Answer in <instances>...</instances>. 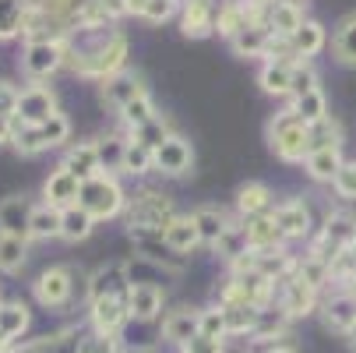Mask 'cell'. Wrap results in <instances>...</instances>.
Segmentation results:
<instances>
[{
  "label": "cell",
  "mask_w": 356,
  "mask_h": 353,
  "mask_svg": "<svg viewBox=\"0 0 356 353\" xmlns=\"http://www.w3.org/2000/svg\"><path fill=\"white\" fill-rule=\"evenodd\" d=\"M152 156H156L152 148H145L141 141H131V145H127V156H124V170H127V173H145L148 163H152Z\"/></svg>",
  "instance_id": "42"
},
{
  "label": "cell",
  "mask_w": 356,
  "mask_h": 353,
  "mask_svg": "<svg viewBox=\"0 0 356 353\" xmlns=\"http://www.w3.org/2000/svg\"><path fill=\"white\" fill-rule=\"evenodd\" d=\"M78 205H81L92 219H106V216H117V212H120L124 194H120L117 180H110V177H92V180L81 184Z\"/></svg>",
  "instance_id": "2"
},
{
  "label": "cell",
  "mask_w": 356,
  "mask_h": 353,
  "mask_svg": "<svg viewBox=\"0 0 356 353\" xmlns=\"http://www.w3.org/2000/svg\"><path fill=\"white\" fill-rule=\"evenodd\" d=\"M321 148H339V124L332 117H325V120L307 127V156L321 152Z\"/></svg>",
  "instance_id": "28"
},
{
  "label": "cell",
  "mask_w": 356,
  "mask_h": 353,
  "mask_svg": "<svg viewBox=\"0 0 356 353\" xmlns=\"http://www.w3.org/2000/svg\"><path fill=\"white\" fill-rule=\"evenodd\" d=\"M138 95H145V88H141V81L138 78H131V74H117V78H110L106 85H103V99L110 107H127V103H134Z\"/></svg>",
  "instance_id": "17"
},
{
  "label": "cell",
  "mask_w": 356,
  "mask_h": 353,
  "mask_svg": "<svg viewBox=\"0 0 356 353\" xmlns=\"http://www.w3.org/2000/svg\"><path fill=\"white\" fill-rule=\"evenodd\" d=\"M166 138H170V131H166V120H159V117H156V120H148L145 127L134 131V141H141L145 148H152V152H156V148H159Z\"/></svg>",
  "instance_id": "40"
},
{
  "label": "cell",
  "mask_w": 356,
  "mask_h": 353,
  "mask_svg": "<svg viewBox=\"0 0 356 353\" xmlns=\"http://www.w3.org/2000/svg\"><path fill=\"white\" fill-rule=\"evenodd\" d=\"M163 240H166L173 251H191V247L201 240V233H197V226H194V216H191V219H173V223L166 226Z\"/></svg>",
  "instance_id": "26"
},
{
  "label": "cell",
  "mask_w": 356,
  "mask_h": 353,
  "mask_svg": "<svg viewBox=\"0 0 356 353\" xmlns=\"http://www.w3.org/2000/svg\"><path fill=\"white\" fill-rule=\"evenodd\" d=\"M353 247H356V237H353Z\"/></svg>",
  "instance_id": "56"
},
{
  "label": "cell",
  "mask_w": 356,
  "mask_h": 353,
  "mask_svg": "<svg viewBox=\"0 0 356 353\" xmlns=\"http://www.w3.org/2000/svg\"><path fill=\"white\" fill-rule=\"evenodd\" d=\"M39 131H42L46 145H57V141H64V138H67V131H71V127H67V120H64L60 113H54V117H49Z\"/></svg>",
  "instance_id": "48"
},
{
  "label": "cell",
  "mask_w": 356,
  "mask_h": 353,
  "mask_svg": "<svg viewBox=\"0 0 356 353\" xmlns=\"http://www.w3.org/2000/svg\"><path fill=\"white\" fill-rule=\"evenodd\" d=\"M74 283H71V269H49L39 276L35 283V300L42 308H60L67 304V297H71Z\"/></svg>",
  "instance_id": "8"
},
{
  "label": "cell",
  "mask_w": 356,
  "mask_h": 353,
  "mask_svg": "<svg viewBox=\"0 0 356 353\" xmlns=\"http://www.w3.org/2000/svg\"><path fill=\"white\" fill-rule=\"evenodd\" d=\"M318 88V74L311 71V68H300V64H293V81H289V92L300 99V95H307V92H314Z\"/></svg>",
  "instance_id": "45"
},
{
  "label": "cell",
  "mask_w": 356,
  "mask_h": 353,
  "mask_svg": "<svg viewBox=\"0 0 356 353\" xmlns=\"http://www.w3.org/2000/svg\"><path fill=\"white\" fill-rule=\"evenodd\" d=\"M173 223V209L163 194H138V201L131 205V230H148V233H166V226Z\"/></svg>",
  "instance_id": "3"
},
{
  "label": "cell",
  "mask_w": 356,
  "mask_h": 353,
  "mask_svg": "<svg viewBox=\"0 0 356 353\" xmlns=\"http://www.w3.org/2000/svg\"><path fill=\"white\" fill-rule=\"evenodd\" d=\"M4 141H11V120L0 117V145H4Z\"/></svg>",
  "instance_id": "53"
},
{
  "label": "cell",
  "mask_w": 356,
  "mask_h": 353,
  "mask_svg": "<svg viewBox=\"0 0 356 353\" xmlns=\"http://www.w3.org/2000/svg\"><path fill=\"white\" fill-rule=\"evenodd\" d=\"M78 353H120V346H117V336L92 332V336H81V343H78Z\"/></svg>",
  "instance_id": "43"
},
{
  "label": "cell",
  "mask_w": 356,
  "mask_h": 353,
  "mask_svg": "<svg viewBox=\"0 0 356 353\" xmlns=\"http://www.w3.org/2000/svg\"><path fill=\"white\" fill-rule=\"evenodd\" d=\"M293 46H296V54H300V57L318 54V49L325 46V29H321L318 22H303V29L293 36Z\"/></svg>",
  "instance_id": "36"
},
{
  "label": "cell",
  "mask_w": 356,
  "mask_h": 353,
  "mask_svg": "<svg viewBox=\"0 0 356 353\" xmlns=\"http://www.w3.org/2000/svg\"><path fill=\"white\" fill-rule=\"evenodd\" d=\"M78 343H81V336L57 332V336H46V339H32V343H25L15 353H78Z\"/></svg>",
  "instance_id": "21"
},
{
  "label": "cell",
  "mask_w": 356,
  "mask_h": 353,
  "mask_svg": "<svg viewBox=\"0 0 356 353\" xmlns=\"http://www.w3.org/2000/svg\"><path fill=\"white\" fill-rule=\"evenodd\" d=\"M332 184H335L339 198L356 201V163H342V170H339V177H335Z\"/></svg>",
  "instance_id": "46"
},
{
  "label": "cell",
  "mask_w": 356,
  "mask_h": 353,
  "mask_svg": "<svg viewBox=\"0 0 356 353\" xmlns=\"http://www.w3.org/2000/svg\"><path fill=\"white\" fill-rule=\"evenodd\" d=\"M32 216L35 209L29 205V198H4L0 201V233L4 237H32Z\"/></svg>",
  "instance_id": "6"
},
{
  "label": "cell",
  "mask_w": 356,
  "mask_h": 353,
  "mask_svg": "<svg viewBox=\"0 0 356 353\" xmlns=\"http://www.w3.org/2000/svg\"><path fill=\"white\" fill-rule=\"evenodd\" d=\"M25 15H29L25 0H0V39L15 36L25 25Z\"/></svg>",
  "instance_id": "33"
},
{
  "label": "cell",
  "mask_w": 356,
  "mask_h": 353,
  "mask_svg": "<svg viewBox=\"0 0 356 353\" xmlns=\"http://www.w3.org/2000/svg\"><path fill=\"white\" fill-rule=\"evenodd\" d=\"M127 293H131L127 265H106L88 279V297L92 300H99V297H127Z\"/></svg>",
  "instance_id": "12"
},
{
  "label": "cell",
  "mask_w": 356,
  "mask_h": 353,
  "mask_svg": "<svg viewBox=\"0 0 356 353\" xmlns=\"http://www.w3.org/2000/svg\"><path fill=\"white\" fill-rule=\"evenodd\" d=\"M261 353H296V350H293L289 343H268V346H265Z\"/></svg>",
  "instance_id": "52"
},
{
  "label": "cell",
  "mask_w": 356,
  "mask_h": 353,
  "mask_svg": "<svg viewBox=\"0 0 356 353\" xmlns=\"http://www.w3.org/2000/svg\"><path fill=\"white\" fill-rule=\"evenodd\" d=\"M64 46L60 42H29V49H25V71L29 74H35V78H46L49 71H57L60 64H64Z\"/></svg>",
  "instance_id": "10"
},
{
  "label": "cell",
  "mask_w": 356,
  "mask_h": 353,
  "mask_svg": "<svg viewBox=\"0 0 356 353\" xmlns=\"http://www.w3.org/2000/svg\"><path fill=\"white\" fill-rule=\"evenodd\" d=\"M64 170H67L71 177H78L81 184L92 180V177H99V173H95V170H99V152H95V145H78V148H71L67 159H64Z\"/></svg>",
  "instance_id": "18"
},
{
  "label": "cell",
  "mask_w": 356,
  "mask_h": 353,
  "mask_svg": "<svg viewBox=\"0 0 356 353\" xmlns=\"http://www.w3.org/2000/svg\"><path fill=\"white\" fill-rule=\"evenodd\" d=\"M25 329H29V308L22 304V300H11V304L0 308V332H4L8 339H18Z\"/></svg>",
  "instance_id": "31"
},
{
  "label": "cell",
  "mask_w": 356,
  "mask_h": 353,
  "mask_svg": "<svg viewBox=\"0 0 356 353\" xmlns=\"http://www.w3.org/2000/svg\"><path fill=\"white\" fill-rule=\"evenodd\" d=\"M103 8H106V15H127L131 11L127 0H103Z\"/></svg>",
  "instance_id": "51"
},
{
  "label": "cell",
  "mask_w": 356,
  "mask_h": 353,
  "mask_svg": "<svg viewBox=\"0 0 356 353\" xmlns=\"http://www.w3.org/2000/svg\"><path fill=\"white\" fill-rule=\"evenodd\" d=\"M209 29H212L209 0H187V11H184V36H209Z\"/></svg>",
  "instance_id": "24"
},
{
  "label": "cell",
  "mask_w": 356,
  "mask_h": 353,
  "mask_svg": "<svg viewBox=\"0 0 356 353\" xmlns=\"http://www.w3.org/2000/svg\"><path fill=\"white\" fill-rule=\"evenodd\" d=\"M180 353H226V343L222 339H212V336H194L191 343L180 346Z\"/></svg>",
  "instance_id": "47"
},
{
  "label": "cell",
  "mask_w": 356,
  "mask_h": 353,
  "mask_svg": "<svg viewBox=\"0 0 356 353\" xmlns=\"http://www.w3.org/2000/svg\"><path fill=\"white\" fill-rule=\"evenodd\" d=\"M286 290H282V300H279V308L289 315V318H303V315H311L314 304H318V290L311 283H303L300 276L293 279H282Z\"/></svg>",
  "instance_id": "9"
},
{
  "label": "cell",
  "mask_w": 356,
  "mask_h": 353,
  "mask_svg": "<svg viewBox=\"0 0 356 353\" xmlns=\"http://www.w3.org/2000/svg\"><path fill=\"white\" fill-rule=\"evenodd\" d=\"M22 265H25V240L0 233V269H4V272H18Z\"/></svg>",
  "instance_id": "38"
},
{
  "label": "cell",
  "mask_w": 356,
  "mask_h": 353,
  "mask_svg": "<svg viewBox=\"0 0 356 353\" xmlns=\"http://www.w3.org/2000/svg\"><path fill=\"white\" fill-rule=\"evenodd\" d=\"M18 95L22 92H15L11 85H0V117H4V120L18 117Z\"/></svg>",
  "instance_id": "49"
},
{
  "label": "cell",
  "mask_w": 356,
  "mask_h": 353,
  "mask_svg": "<svg viewBox=\"0 0 356 353\" xmlns=\"http://www.w3.org/2000/svg\"><path fill=\"white\" fill-rule=\"evenodd\" d=\"M346 339H349V346H353V350H356V325H353V329H349V336H346Z\"/></svg>",
  "instance_id": "55"
},
{
  "label": "cell",
  "mask_w": 356,
  "mask_h": 353,
  "mask_svg": "<svg viewBox=\"0 0 356 353\" xmlns=\"http://www.w3.org/2000/svg\"><path fill=\"white\" fill-rule=\"evenodd\" d=\"M268 201H272V194H268V187H265V184H243V187H240V194H236L240 212H247L250 219H254V216H261V212L268 209Z\"/></svg>",
  "instance_id": "29"
},
{
  "label": "cell",
  "mask_w": 356,
  "mask_h": 353,
  "mask_svg": "<svg viewBox=\"0 0 356 353\" xmlns=\"http://www.w3.org/2000/svg\"><path fill=\"white\" fill-rule=\"evenodd\" d=\"M173 0H148V8H145V18L148 22H166L170 15H173Z\"/></svg>",
  "instance_id": "50"
},
{
  "label": "cell",
  "mask_w": 356,
  "mask_h": 353,
  "mask_svg": "<svg viewBox=\"0 0 356 353\" xmlns=\"http://www.w3.org/2000/svg\"><path fill=\"white\" fill-rule=\"evenodd\" d=\"M64 230V212L54 209V205H46V209H35L32 216V237H60Z\"/></svg>",
  "instance_id": "35"
},
{
  "label": "cell",
  "mask_w": 356,
  "mask_h": 353,
  "mask_svg": "<svg viewBox=\"0 0 356 353\" xmlns=\"http://www.w3.org/2000/svg\"><path fill=\"white\" fill-rule=\"evenodd\" d=\"M95 152H99V166H124V156H127V145L120 138H110L103 145H95Z\"/></svg>",
  "instance_id": "41"
},
{
  "label": "cell",
  "mask_w": 356,
  "mask_h": 353,
  "mask_svg": "<svg viewBox=\"0 0 356 353\" xmlns=\"http://www.w3.org/2000/svg\"><path fill=\"white\" fill-rule=\"evenodd\" d=\"M127 318H131L127 297H99V300H92V325H95V332L117 336Z\"/></svg>",
  "instance_id": "7"
},
{
  "label": "cell",
  "mask_w": 356,
  "mask_h": 353,
  "mask_svg": "<svg viewBox=\"0 0 356 353\" xmlns=\"http://www.w3.org/2000/svg\"><path fill=\"white\" fill-rule=\"evenodd\" d=\"M243 230H247V240H250L254 251H268L275 240H282V233H279V226H275L272 216H254Z\"/></svg>",
  "instance_id": "22"
},
{
  "label": "cell",
  "mask_w": 356,
  "mask_h": 353,
  "mask_svg": "<svg viewBox=\"0 0 356 353\" xmlns=\"http://www.w3.org/2000/svg\"><path fill=\"white\" fill-rule=\"evenodd\" d=\"M339 170H342V152L339 148H321V152L307 156V173L314 180H335Z\"/></svg>",
  "instance_id": "23"
},
{
  "label": "cell",
  "mask_w": 356,
  "mask_h": 353,
  "mask_svg": "<svg viewBox=\"0 0 356 353\" xmlns=\"http://www.w3.org/2000/svg\"><path fill=\"white\" fill-rule=\"evenodd\" d=\"M57 113V103H54V92L42 88V85H32L18 95V117L32 127H42L49 117Z\"/></svg>",
  "instance_id": "5"
},
{
  "label": "cell",
  "mask_w": 356,
  "mask_h": 353,
  "mask_svg": "<svg viewBox=\"0 0 356 353\" xmlns=\"http://www.w3.org/2000/svg\"><path fill=\"white\" fill-rule=\"evenodd\" d=\"M293 113L311 127V124H318V120L328 117V103H325V95L314 88V92H307V95H300V99H296V103H293Z\"/></svg>",
  "instance_id": "30"
},
{
  "label": "cell",
  "mask_w": 356,
  "mask_h": 353,
  "mask_svg": "<svg viewBox=\"0 0 356 353\" xmlns=\"http://www.w3.org/2000/svg\"><path fill=\"white\" fill-rule=\"evenodd\" d=\"M88 233H92V216H88L81 205L64 209V230H60V237H67V240H85Z\"/></svg>",
  "instance_id": "37"
},
{
  "label": "cell",
  "mask_w": 356,
  "mask_h": 353,
  "mask_svg": "<svg viewBox=\"0 0 356 353\" xmlns=\"http://www.w3.org/2000/svg\"><path fill=\"white\" fill-rule=\"evenodd\" d=\"M127 308H131V318L152 322V318L163 311V290H159V286H131Z\"/></svg>",
  "instance_id": "15"
},
{
  "label": "cell",
  "mask_w": 356,
  "mask_h": 353,
  "mask_svg": "<svg viewBox=\"0 0 356 353\" xmlns=\"http://www.w3.org/2000/svg\"><path fill=\"white\" fill-rule=\"evenodd\" d=\"M229 329H226V315L222 308H209L201 311V336H212V339H222Z\"/></svg>",
  "instance_id": "44"
},
{
  "label": "cell",
  "mask_w": 356,
  "mask_h": 353,
  "mask_svg": "<svg viewBox=\"0 0 356 353\" xmlns=\"http://www.w3.org/2000/svg\"><path fill=\"white\" fill-rule=\"evenodd\" d=\"M268 138H272V148L286 163H300L303 156H307V124H303L293 110L279 113L268 124Z\"/></svg>",
  "instance_id": "1"
},
{
  "label": "cell",
  "mask_w": 356,
  "mask_h": 353,
  "mask_svg": "<svg viewBox=\"0 0 356 353\" xmlns=\"http://www.w3.org/2000/svg\"><path fill=\"white\" fill-rule=\"evenodd\" d=\"M201 332V311H191V308H177L163 318V339L173 343V346H184L191 343L194 336Z\"/></svg>",
  "instance_id": "11"
},
{
  "label": "cell",
  "mask_w": 356,
  "mask_h": 353,
  "mask_svg": "<svg viewBox=\"0 0 356 353\" xmlns=\"http://www.w3.org/2000/svg\"><path fill=\"white\" fill-rule=\"evenodd\" d=\"M194 226H197V233H201V240H209V244H219L222 237H226V216L222 212H216V209H197L194 212Z\"/></svg>",
  "instance_id": "27"
},
{
  "label": "cell",
  "mask_w": 356,
  "mask_h": 353,
  "mask_svg": "<svg viewBox=\"0 0 356 353\" xmlns=\"http://www.w3.org/2000/svg\"><path fill=\"white\" fill-rule=\"evenodd\" d=\"M120 113H124V120H127L134 131H138V127H145L148 120H156V110H152V99H148V95H138L134 103H127Z\"/></svg>",
  "instance_id": "39"
},
{
  "label": "cell",
  "mask_w": 356,
  "mask_h": 353,
  "mask_svg": "<svg viewBox=\"0 0 356 353\" xmlns=\"http://www.w3.org/2000/svg\"><path fill=\"white\" fill-rule=\"evenodd\" d=\"M286 322H289V315L282 311V308H261L258 311V325H254V339H275V336H282L286 332Z\"/></svg>",
  "instance_id": "32"
},
{
  "label": "cell",
  "mask_w": 356,
  "mask_h": 353,
  "mask_svg": "<svg viewBox=\"0 0 356 353\" xmlns=\"http://www.w3.org/2000/svg\"><path fill=\"white\" fill-rule=\"evenodd\" d=\"M0 353H11V339L4 332H0Z\"/></svg>",
  "instance_id": "54"
},
{
  "label": "cell",
  "mask_w": 356,
  "mask_h": 353,
  "mask_svg": "<svg viewBox=\"0 0 356 353\" xmlns=\"http://www.w3.org/2000/svg\"><path fill=\"white\" fill-rule=\"evenodd\" d=\"M258 311H261V308H254V304H226V308H222L226 329L236 332V336L254 332V325H258Z\"/></svg>",
  "instance_id": "25"
},
{
  "label": "cell",
  "mask_w": 356,
  "mask_h": 353,
  "mask_svg": "<svg viewBox=\"0 0 356 353\" xmlns=\"http://www.w3.org/2000/svg\"><path fill=\"white\" fill-rule=\"evenodd\" d=\"M321 322H325V329L349 336V329L356 325V293H349V290L332 293L321 304Z\"/></svg>",
  "instance_id": "4"
},
{
  "label": "cell",
  "mask_w": 356,
  "mask_h": 353,
  "mask_svg": "<svg viewBox=\"0 0 356 353\" xmlns=\"http://www.w3.org/2000/svg\"><path fill=\"white\" fill-rule=\"evenodd\" d=\"M303 29V11L293 4V0H282V4L272 8V32L282 39H293Z\"/></svg>",
  "instance_id": "20"
},
{
  "label": "cell",
  "mask_w": 356,
  "mask_h": 353,
  "mask_svg": "<svg viewBox=\"0 0 356 353\" xmlns=\"http://www.w3.org/2000/svg\"><path fill=\"white\" fill-rule=\"evenodd\" d=\"M335 57H339V64L356 68V11L335 25Z\"/></svg>",
  "instance_id": "19"
},
{
  "label": "cell",
  "mask_w": 356,
  "mask_h": 353,
  "mask_svg": "<svg viewBox=\"0 0 356 353\" xmlns=\"http://www.w3.org/2000/svg\"><path fill=\"white\" fill-rule=\"evenodd\" d=\"M152 163H156L163 173H170V177H177V173H187V166H191V145L184 141V138H166L159 148H156V156H152Z\"/></svg>",
  "instance_id": "13"
},
{
  "label": "cell",
  "mask_w": 356,
  "mask_h": 353,
  "mask_svg": "<svg viewBox=\"0 0 356 353\" xmlns=\"http://www.w3.org/2000/svg\"><path fill=\"white\" fill-rule=\"evenodd\" d=\"M289 81H293V64H286V61H272V64L261 71V88H265V92L282 95V92H289Z\"/></svg>",
  "instance_id": "34"
},
{
  "label": "cell",
  "mask_w": 356,
  "mask_h": 353,
  "mask_svg": "<svg viewBox=\"0 0 356 353\" xmlns=\"http://www.w3.org/2000/svg\"><path fill=\"white\" fill-rule=\"evenodd\" d=\"M272 219H275V226H279L282 237H303V233L311 230V212H307L303 201H286V205H279L272 212Z\"/></svg>",
  "instance_id": "14"
},
{
  "label": "cell",
  "mask_w": 356,
  "mask_h": 353,
  "mask_svg": "<svg viewBox=\"0 0 356 353\" xmlns=\"http://www.w3.org/2000/svg\"><path fill=\"white\" fill-rule=\"evenodd\" d=\"M78 194H81V180L78 177H71L64 166L46 180V198H49V205H60V209H71L74 201H78Z\"/></svg>",
  "instance_id": "16"
}]
</instances>
